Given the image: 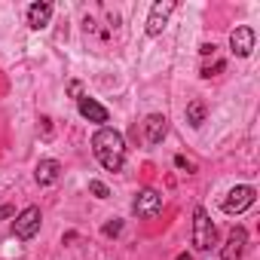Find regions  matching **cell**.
I'll use <instances>...</instances> for the list:
<instances>
[{
  "mask_svg": "<svg viewBox=\"0 0 260 260\" xmlns=\"http://www.w3.org/2000/svg\"><path fill=\"white\" fill-rule=\"evenodd\" d=\"M92 153L107 172H119L125 166V138L116 132V128L101 125L92 135Z\"/></svg>",
  "mask_w": 260,
  "mask_h": 260,
  "instance_id": "6da1fadb",
  "label": "cell"
},
{
  "mask_svg": "<svg viewBox=\"0 0 260 260\" xmlns=\"http://www.w3.org/2000/svg\"><path fill=\"white\" fill-rule=\"evenodd\" d=\"M193 245L196 251H211V245H217V226L211 223L205 208H196L193 214Z\"/></svg>",
  "mask_w": 260,
  "mask_h": 260,
  "instance_id": "7a4b0ae2",
  "label": "cell"
},
{
  "mask_svg": "<svg viewBox=\"0 0 260 260\" xmlns=\"http://www.w3.org/2000/svg\"><path fill=\"white\" fill-rule=\"evenodd\" d=\"M40 208H34V205H28L25 211H19L16 214V220H13V233H16V239H34L37 233H40Z\"/></svg>",
  "mask_w": 260,
  "mask_h": 260,
  "instance_id": "3957f363",
  "label": "cell"
},
{
  "mask_svg": "<svg viewBox=\"0 0 260 260\" xmlns=\"http://www.w3.org/2000/svg\"><path fill=\"white\" fill-rule=\"evenodd\" d=\"M254 187H248V184H239V187H233L230 193H226V199H223V211L226 214H242V211H248L251 205H254Z\"/></svg>",
  "mask_w": 260,
  "mask_h": 260,
  "instance_id": "277c9868",
  "label": "cell"
},
{
  "mask_svg": "<svg viewBox=\"0 0 260 260\" xmlns=\"http://www.w3.org/2000/svg\"><path fill=\"white\" fill-rule=\"evenodd\" d=\"M175 13V0H159V4L150 7V16H147V34L150 37H159L169 25V16Z\"/></svg>",
  "mask_w": 260,
  "mask_h": 260,
  "instance_id": "5b68a950",
  "label": "cell"
},
{
  "mask_svg": "<svg viewBox=\"0 0 260 260\" xmlns=\"http://www.w3.org/2000/svg\"><path fill=\"white\" fill-rule=\"evenodd\" d=\"M230 49H233V55H239V58H248V55L254 52V28H248V25H239V28L230 34Z\"/></svg>",
  "mask_w": 260,
  "mask_h": 260,
  "instance_id": "8992f818",
  "label": "cell"
},
{
  "mask_svg": "<svg viewBox=\"0 0 260 260\" xmlns=\"http://www.w3.org/2000/svg\"><path fill=\"white\" fill-rule=\"evenodd\" d=\"M159 208H162V196L153 187H144L135 196V214L138 217H153V214H159Z\"/></svg>",
  "mask_w": 260,
  "mask_h": 260,
  "instance_id": "52a82bcc",
  "label": "cell"
},
{
  "mask_svg": "<svg viewBox=\"0 0 260 260\" xmlns=\"http://www.w3.org/2000/svg\"><path fill=\"white\" fill-rule=\"evenodd\" d=\"M245 245H248L245 226H233V230H230V239H226V245H223V251H220V257H223V260H242Z\"/></svg>",
  "mask_w": 260,
  "mask_h": 260,
  "instance_id": "ba28073f",
  "label": "cell"
},
{
  "mask_svg": "<svg viewBox=\"0 0 260 260\" xmlns=\"http://www.w3.org/2000/svg\"><path fill=\"white\" fill-rule=\"evenodd\" d=\"M144 135H147V144H162V138L169 135V119H166V113H150L144 119Z\"/></svg>",
  "mask_w": 260,
  "mask_h": 260,
  "instance_id": "9c48e42d",
  "label": "cell"
},
{
  "mask_svg": "<svg viewBox=\"0 0 260 260\" xmlns=\"http://www.w3.org/2000/svg\"><path fill=\"white\" fill-rule=\"evenodd\" d=\"M77 107H80V116H83V119H89V122H107V107L98 104L95 98L80 95V98H77Z\"/></svg>",
  "mask_w": 260,
  "mask_h": 260,
  "instance_id": "30bf717a",
  "label": "cell"
},
{
  "mask_svg": "<svg viewBox=\"0 0 260 260\" xmlns=\"http://www.w3.org/2000/svg\"><path fill=\"white\" fill-rule=\"evenodd\" d=\"M52 19V4H46V0H40V4H31L28 7V28L34 31H43Z\"/></svg>",
  "mask_w": 260,
  "mask_h": 260,
  "instance_id": "8fae6325",
  "label": "cell"
},
{
  "mask_svg": "<svg viewBox=\"0 0 260 260\" xmlns=\"http://www.w3.org/2000/svg\"><path fill=\"white\" fill-rule=\"evenodd\" d=\"M58 172H61V166H58L55 159H40L37 169H34V178H37L40 187H49V184L58 181Z\"/></svg>",
  "mask_w": 260,
  "mask_h": 260,
  "instance_id": "7c38bea8",
  "label": "cell"
},
{
  "mask_svg": "<svg viewBox=\"0 0 260 260\" xmlns=\"http://www.w3.org/2000/svg\"><path fill=\"white\" fill-rule=\"evenodd\" d=\"M187 122H190V128H199L205 122V104L202 101H190L187 104Z\"/></svg>",
  "mask_w": 260,
  "mask_h": 260,
  "instance_id": "4fadbf2b",
  "label": "cell"
},
{
  "mask_svg": "<svg viewBox=\"0 0 260 260\" xmlns=\"http://www.w3.org/2000/svg\"><path fill=\"white\" fill-rule=\"evenodd\" d=\"M89 193H92L95 199H107V196H110L107 184H101V181H89Z\"/></svg>",
  "mask_w": 260,
  "mask_h": 260,
  "instance_id": "5bb4252c",
  "label": "cell"
},
{
  "mask_svg": "<svg viewBox=\"0 0 260 260\" xmlns=\"http://www.w3.org/2000/svg\"><path fill=\"white\" fill-rule=\"evenodd\" d=\"M119 230H122V220H113V223H107V226H104V236H116Z\"/></svg>",
  "mask_w": 260,
  "mask_h": 260,
  "instance_id": "9a60e30c",
  "label": "cell"
},
{
  "mask_svg": "<svg viewBox=\"0 0 260 260\" xmlns=\"http://www.w3.org/2000/svg\"><path fill=\"white\" fill-rule=\"evenodd\" d=\"M175 166H178V169H184V172H193V169H196V166H193V162H187L184 156H175Z\"/></svg>",
  "mask_w": 260,
  "mask_h": 260,
  "instance_id": "2e32d148",
  "label": "cell"
},
{
  "mask_svg": "<svg viewBox=\"0 0 260 260\" xmlns=\"http://www.w3.org/2000/svg\"><path fill=\"white\" fill-rule=\"evenodd\" d=\"M10 214H13V208H7V205L0 208V217H10Z\"/></svg>",
  "mask_w": 260,
  "mask_h": 260,
  "instance_id": "e0dca14e",
  "label": "cell"
},
{
  "mask_svg": "<svg viewBox=\"0 0 260 260\" xmlns=\"http://www.w3.org/2000/svg\"><path fill=\"white\" fill-rule=\"evenodd\" d=\"M178 260H193V257L190 254H178Z\"/></svg>",
  "mask_w": 260,
  "mask_h": 260,
  "instance_id": "ac0fdd59",
  "label": "cell"
}]
</instances>
